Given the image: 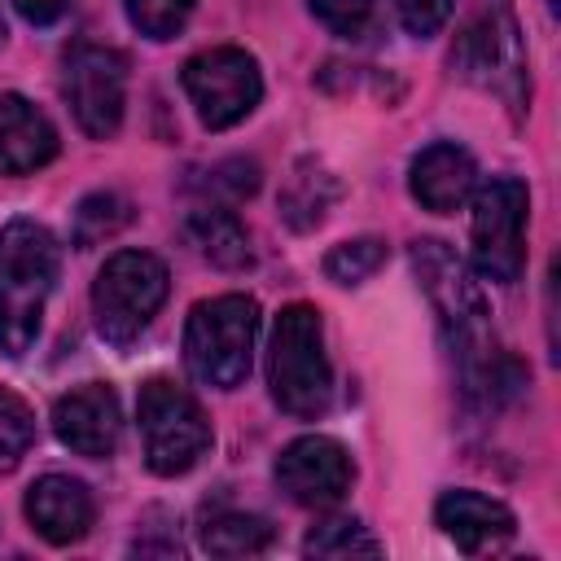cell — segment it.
<instances>
[{"instance_id":"1","label":"cell","mask_w":561,"mask_h":561,"mask_svg":"<svg viewBox=\"0 0 561 561\" xmlns=\"http://www.w3.org/2000/svg\"><path fill=\"white\" fill-rule=\"evenodd\" d=\"M412 267H416L421 285H425V294H430V302H434V311L443 320L447 346L456 355L465 403L478 408V412L504 408L526 386V368L508 351L495 346L482 285L460 263V254L438 237L412 241Z\"/></svg>"},{"instance_id":"2","label":"cell","mask_w":561,"mask_h":561,"mask_svg":"<svg viewBox=\"0 0 561 561\" xmlns=\"http://www.w3.org/2000/svg\"><path fill=\"white\" fill-rule=\"evenodd\" d=\"M57 263L61 254L44 224L9 219L0 228V355L22 359L35 346Z\"/></svg>"},{"instance_id":"3","label":"cell","mask_w":561,"mask_h":561,"mask_svg":"<svg viewBox=\"0 0 561 561\" xmlns=\"http://www.w3.org/2000/svg\"><path fill=\"white\" fill-rule=\"evenodd\" d=\"M447 61L465 83L495 92L517 118L530 110V66L508 0H482L460 26Z\"/></svg>"},{"instance_id":"4","label":"cell","mask_w":561,"mask_h":561,"mask_svg":"<svg viewBox=\"0 0 561 561\" xmlns=\"http://www.w3.org/2000/svg\"><path fill=\"white\" fill-rule=\"evenodd\" d=\"M267 386L272 399L289 416H320L333 399V368L324 355V324L320 311L307 302L280 307L272 324V351H267Z\"/></svg>"},{"instance_id":"5","label":"cell","mask_w":561,"mask_h":561,"mask_svg":"<svg viewBox=\"0 0 561 561\" xmlns=\"http://www.w3.org/2000/svg\"><path fill=\"white\" fill-rule=\"evenodd\" d=\"M259 337V302L250 294L202 298L184 324V364L202 386L237 390L250 373Z\"/></svg>"},{"instance_id":"6","label":"cell","mask_w":561,"mask_h":561,"mask_svg":"<svg viewBox=\"0 0 561 561\" xmlns=\"http://www.w3.org/2000/svg\"><path fill=\"white\" fill-rule=\"evenodd\" d=\"M167 289H171V280H167V263L158 254H145V250L110 254L92 285L96 333L110 346L136 342L149 329V320L158 316V307L167 302Z\"/></svg>"},{"instance_id":"7","label":"cell","mask_w":561,"mask_h":561,"mask_svg":"<svg viewBox=\"0 0 561 561\" xmlns=\"http://www.w3.org/2000/svg\"><path fill=\"white\" fill-rule=\"evenodd\" d=\"M136 421H140L145 465L158 478L188 473L210 447V421H206L202 403L171 377H149L140 386Z\"/></svg>"},{"instance_id":"8","label":"cell","mask_w":561,"mask_h":561,"mask_svg":"<svg viewBox=\"0 0 561 561\" xmlns=\"http://www.w3.org/2000/svg\"><path fill=\"white\" fill-rule=\"evenodd\" d=\"M526 215L530 193L513 175H495L473 188V267L495 280L513 285L526 272Z\"/></svg>"},{"instance_id":"9","label":"cell","mask_w":561,"mask_h":561,"mask_svg":"<svg viewBox=\"0 0 561 561\" xmlns=\"http://www.w3.org/2000/svg\"><path fill=\"white\" fill-rule=\"evenodd\" d=\"M180 79H184V92H188L202 127H210V131L237 127L245 114H254V105L263 96L259 61L245 48H232V44L193 53L184 61Z\"/></svg>"},{"instance_id":"10","label":"cell","mask_w":561,"mask_h":561,"mask_svg":"<svg viewBox=\"0 0 561 561\" xmlns=\"http://www.w3.org/2000/svg\"><path fill=\"white\" fill-rule=\"evenodd\" d=\"M61 92L75 110V123L92 140H110L123 127V105H127V61H123V53L105 48V44H75L66 53Z\"/></svg>"},{"instance_id":"11","label":"cell","mask_w":561,"mask_h":561,"mask_svg":"<svg viewBox=\"0 0 561 561\" xmlns=\"http://www.w3.org/2000/svg\"><path fill=\"white\" fill-rule=\"evenodd\" d=\"M355 482V465L337 438L302 434L276 456V486L302 508L337 504Z\"/></svg>"},{"instance_id":"12","label":"cell","mask_w":561,"mask_h":561,"mask_svg":"<svg viewBox=\"0 0 561 561\" xmlns=\"http://www.w3.org/2000/svg\"><path fill=\"white\" fill-rule=\"evenodd\" d=\"M53 430L75 456H88V460L114 456L118 434H123L118 394L105 381H88V386L61 394L53 408Z\"/></svg>"},{"instance_id":"13","label":"cell","mask_w":561,"mask_h":561,"mask_svg":"<svg viewBox=\"0 0 561 561\" xmlns=\"http://www.w3.org/2000/svg\"><path fill=\"white\" fill-rule=\"evenodd\" d=\"M22 508H26V522L35 526V535L57 543V548L79 543L92 530V517H96L92 491L79 478H66V473H44L39 482H31Z\"/></svg>"},{"instance_id":"14","label":"cell","mask_w":561,"mask_h":561,"mask_svg":"<svg viewBox=\"0 0 561 561\" xmlns=\"http://www.w3.org/2000/svg\"><path fill=\"white\" fill-rule=\"evenodd\" d=\"M434 522L469 557H478L486 548H500L517 530L513 513L500 500L482 495V491H443L438 504H434Z\"/></svg>"},{"instance_id":"15","label":"cell","mask_w":561,"mask_h":561,"mask_svg":"<svg viewBox=\"0 0 561 561\" xmlns=\"http://www.w3.org/2000/svg\"><path fill=\"white\" fill-rule=\"evenodd\" d=\"M408 184H412V197H416L425 210L451 215V210H460V206L473 197V188H478V167H473L469 149H460V145H451V140H438V145H430V149L416 153Z\"/></svg>"},{"instance_id":"16","label":"cell","mask_w":561,"mask_h":561,"mask_svg":"<svg viewBox=\"0 0 561 561\" xmlns=\"http://www.w3.org/2000/svg\"><path fill=\"white\" fill-rule=\"evenodd\" d=\"M57 158V127L18 92H0V175H31Z\"/></svg>"},{"instance_id":"17","label":"cell","mask_w":561,"mask_h":561,"mask_svg":"<svg viewBox=\"0 0 561 561\" xmlns=\"http://www.w3.org/2000/svg\"><path fill=\"white\" fill-rule=\"evenodd\" d=\"M184 228H188V241L197 245V254H202L206 263L228 267V272H237V267L250 263V237H245L241 219H237L228 206H219V202L197 206Z\"/></svg>"},{"instance_id":"18","label":"cell","mask_w":561,"mask_h":561,"mask_svg":"<svg viewBox=\"0 0 561 561\" xmlns=\"http://www.w3.org/2000/svg\"><path fill=\"white\" fill-rule=\"evenodd\" d=\"M272 543V526L254 513H210L202 526V548L210 557H259Z\"/></svg>"},{"instance_id":"19","label":"cell","mask_w":561,"mask_h":561,"mask_svg":"<svg viewBox=\"0 0 561 561\" xmlns=\"http://www.w3.org/2000/svg\"><path fill=\"white\" fill-rule=\"evenodd\" d=\"M127 219H131V202L123 193H110V188L88 193L70 215V241H75V250H92V245L118 237L127 228Z\"/></svg>"},{"instance_id":"20","label":"cell","mask_w":561,"mask_h":561,"mask_svg":"<svg viewBox=\"0 0 561 561\" xmlns=\"http://www.w3.org/2000/svg\"><path fill=\"white\" fill-rule=\"evenodd\" d=\"M337 197V184L324 175V171H311V167H302L298 175H294V184L285 188V197H280V215L298 228V232H307V228H316L320 219H324V206Z\"/></svg>"},{"instance_id":"21","label":"cell","mask_w":561,"mask_h":561,"mask_svg":"<svg viewBox=\"0 0 561 561\" xmlns=\"http://www.w3.org/2000/svg\"><path fill=\"white\" fill-rule=\"evenodd\" d=\"M302 552L307 557H377L381 543L355 522V517H329L320 526H311V535L302 539Z\"/></svg>"},{"instance_id":"22","label":"cell","mask_w":561,"mask_h":561,"mask_svg":"<svg viewBox=\"0 0 561 561\" xmlns=\"http://www.w3.org/2000/svg\"><path fill=\"white\" fill-rule=\"evenodd\" d=\"M386 241L381 237H355V241H342L324 254V276L333 285H364L381 263H386Z\"/></svg>"},{"instance_id":"23","label":"cell","mask_w":561,"mask_h":561,"mask_svg":"<svg viewBox=\"0 0 561 561\" xmlns=\"http://www.w3.org/2000/svg\"><path fill=\"white\" fill-rule=\"evenodd\" d=\"M35 443V412L0 386V473H13Z\"/></svg>"},{"instance_id":"24","label":"cell","mask_w":561,"mask_h":561,"mask_svg":"<svg viewBox=\"0 0 561 561\" xmlns=\"http://www.w3.org/2000/svg\"><path fill=\"white\" fill-rule=\"evenodd\" d=\"M123 9H127V22H131L140 35H149V39H171V35L188 22L193 0H123Z\"/></svg>"},{"instance_id":"25","label":"cell","mask_w":561,"mask_h":561,"mask_svg":"<svg viewBox=\"0 0 561 561\" xmlns=\"http://www.w3.org/2000/svg\"><path fill=\"white\" fill-rule=\"evenodd\" d=\"M197 188H202L210 202L219 197V206L241 202V197H250V193L259 188V167H254L250 158H228V162H215V167L206 171V180H197Z\"/></svg>"},{"instance_id":"26","label":"cell","mask_w":561,"mask_h":561,"mask_svg":"<svg viewBox=\"0 0 561 561\" xmlns=\"http://www.w3.org/2000/svg\"><path fill=\"white\" fill-rule=\"evenodd\" d=\"M311 13L337 35H359L373 18V0H311Z\"/></svg>"},{"instance_id":"27","label":"cell","mask_w":561,"mask_h":561,"mask_svg":"<svg viewBox=\"0 0 561 561\" xmlns=\"http://www.w3.org/2000/svg\"><path fill=\"white\" fill-rule=\"evenodd\" d=\"M456 0H399V18L412 35H434L443 31V22L451 18Z\"/></svg>"},{"instance_id":"28","label":"cell","mask_w":561,"mask_h":561,"mask_svg":"<svg viewBox=\"0 0 561 561\" xmlns=\"http://www.w3.org/2000/svg\"><path fill=\"white\" fill-rule=\"evenodd\" d=\"M70 0H13V9L31 22V26H53L61 13H66Z\"/></svg>"},{"instance_id":"29","label":"cell","mask_w":561,"mask_h":561,"mask_svg":"<svg viewBox=\"0 0 561 561\" xmlns=\"http://www.w3.org/2000/svg\"><path fill=\"white\" fill-rule=\"evenodd\" d=\"M0 44H4V18H0Z\"/></svg>"}]
</instances>
